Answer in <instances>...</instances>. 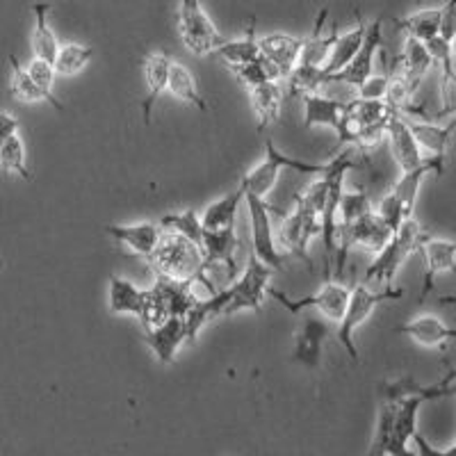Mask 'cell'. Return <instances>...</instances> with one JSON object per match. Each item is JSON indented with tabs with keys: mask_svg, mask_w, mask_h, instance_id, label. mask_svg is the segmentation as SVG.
I'll use <instances>...</instances> for the list:
<instances>
[{
	"mask_svg": "<svg viewBox=\"0 0 456 456\" xmlns=\"http://www.w3.org/2000/svg\"><path fill=\"white\" fill-rule=\"evenodd\" d=\"M272 274L274 270L260 263L256 256H249V263L233 283H228L224 290H217L208 299H197L192 311L185 315L187 340H197L201 329L215 317L235 315L240 311L258 313L263 308L267 290H270Z\"/></svg>",
	"mask_w": 456,
	"mask_h": 456,
	"instance_id": "obj_1",
	"label": "cell"
},
{
	"mask_svg": "<svg viewBox=\"0 0 456 456\" xmlns=\"http://www.w3.org/2000/svg\"><path fill=\"white\" fill-rule=\"evenodd\" d=\"M149 263L153 265L156 276H167V279H178V281H192V283L206 285L208 290L217 292L213 288V281L203 270V251L199 244L192 240L183 238L181 233L174 231H165L158 240L156 249L151 254Z\"/></svg>",
	"mask_w": 456,
	"mask_h": 456,
	"instance_id": "obj_2",
	"label": "cell"
},
{
	"mask_svg": "<svg viewBox=\"0 0 456 456\" xmlns=\"http://www.w3.org/2000/svg\"><path fill=\"white\" fill-rule=\"evenodd\" d=\"M404 297V288H397V285H388V288H381V290H370L368 283H358L352 288V295H349L347 311L342 315V320L338 322V342H340L345 352L349 354L354 363L361 361V354L356 347V331L363 327L365 322L372 317V313L377 311L381 304L386 301H397Z\"/></svg>",
	"mask_w": 456,
	"mask_h": 456,
	"instance_id": "obj_3",
	"label": "cell"
},
{
	"mask_svg": "<svg viewBox=\"0 0 456 456\" xmlns=\"http://www.w3.org/2000/svg\"><path fill=\"white\" fill-rule=\"evenodd\" d=\"M425 228H422V224L415 219V215L406 219V222L395 231L393 238H390V242L386 244L384 249L374 256L372 265H370L368 272H365L363 283L370 285L372 281H377V283H384V288L393 285L395 274L399 272V267H402L415 251L420 249V242L425 240Z\"/></svg>",
	"mask_w": 456,
	"mask_h": 456,
	"instance_id": "obj_4",
	"label": "cell"
},
{
	"mask_svg": "<svg viewBox=\"0 0 456 456\" xmlns=\"http://www.w3.org/2000/svg\"><path fill=\"white\" fill-rule=\"evenodd\" d=\"M176 28L183 46L197 57L210 55L219 44L226 42L213 19L203 10L201 0H178Z\"/></svg>",
	"mask_w": 456,
	"mask_h": 456,
	"instance_id": "obj_5",
	"label": "cell"
},
{
	"mask_svg": "<svg viewBox=\"0 0 456 456\" xmlns=\"http://www.w3.org/2000/svg\"><path fill=\"white\" fill-rule=\"evenodd\" d=\"M244 201H247V208H249L251 256H256L270 270L283 272L285 254L281 251L279 242H276L274 226H272V213H279V208L272 206L267 199L247 192H244Z\"/></svg>",
	"mask_w": 456,
	"mask_h": 456,
	"instance_id": "obj_6",
	"label": "cell"
},
{
	"mask_svg": "<svg viewBox=\"0 0 456 456\" xmlns=\"http://www.w3.org/2000/svg\"><path fill=\"white\" fill-rule=\"evenodd\" d=\"M315 238H320V213L297 199L295 213L281 217L276 242H279L281 249H285V254L301 258L308 265V270L313 272V260L311 254H308V247H311Z\"/></svg>",
	"mask_w": 456,
	"mask_h": 456,
	"instance_id": "obj_7",
	"label": "cell"
},
{
	"mask_svg": "<svg viewBox=\"0 0 456 456\" xmlns=\"http://www.w3.org/2000/svg\"><path fill=\"white\" fill-rule=\"evenodd\" d=\"M267 295L279 301L281 306L288 313H292V315H299L304 308H315L329 322H340L345 311H347L352 288H347L342 281H327V285L320 292H315L311 297H301V299H292V297L283 295V292L274 290V288H270Z\"/></svg>",
	"mask_w": 456,
	"mask_h": 456,
	"instance_id": "obj_8",
	"label": "cell"
},
{
	"mask_svg": "<svg viewBox=\"0 0 456 456\" xmlns=\"http://www.w3.org/2000/svg\"><path fill=\"white\" fill-rule=\"evenodd\" d=\"M381 42H384V35H381V21H374L368 26V32H365L363 46L356 53L352 62L342 71L331 73L327 76V85H345V87L358 89L365 80L374 73V57L381 51Z\"/></svg>",
	"mask_w": 456,
	"mask_h": 456,
	"instance_id": "obj_9",
	"label": "cell"
},
{
	"mask_svg": "<svg viewBox=\"0 0 456 456\" xmlns=\"http://www.w3.org/2000/svg\"><path fill=\"white\" fill-rule=\"evenodd\" d=\"M201 251H203V270L206 274L210 270L222 267L226 272V281L238 279V235L233 228H224V231H203L201 240Z\"/></svg>",
	"mask_w": 456,
	"mask_h": 456,
	"instance_id": "obj_10",
	"label": "cell"
},
{
	"mask_svg": "<svg viewBox=\"0 0 456 456\" xmlns=\"http://www.w3.org/2000/svg\"><path fill=\"white\" fill-rule=\"evenodd\" d=\"M418 251L425 260V279H422L420 290V301H425L434 290L438 276L447 274V272H456V240H441L425 235Z\"/></svg>",
	"mask_w": 456,
	"mask_h": 456,
	"instance_id": "obj_11",
	"label": "cell"
},
{
	"mask_svg": "<svg viewBox=\"0 0 456 456\" xmlns=\"http://www.w3.org/2000/svg\"><path fill=\"white\" fill-rule=\"evenodd\" d=\"M443 171H445V160L427 158L420 167L402 171V176L393 183L388 194L399 203V206H402L406 217H413L415 203H418V194H420V187L422 183H425V178L429 176V174H434V176H443Z\"/></svg>",
	"mask_w": 456,
	"mask_h": 456,
	"instance_id": "obj_12",
	"label": "cell"
},
{
	"mask_svg": "<svg viewBox=\"0 0 456 456\" xmlns=\"http://www.w3.org/2000/svg\"><path fill=\"white\" fill-rule=\"evenodd\" d=\"M142 336H144L146 345H149L153 356H156L160 363H174L178 349H181L183 342L187 340L185 317H167V320L162 322V324H158V327L142 331Z\"/></svg>",
	"mask_w": 456,
	"mask_h": 456,
	"instance_id": "obj_13",
	"label": "cell"
},
{
	"mask_svg": "<svg viewBox=\"0 0 456 456\" xmlns=\"http://www.w3.org/2000/svg\"><path fill=\"white\" fill-rule=\"evenodd\" d=\"M386 140L390 144V153H393L395 162L402 171L415 169L427 160L422 156V149L415 142L413 133L409 128V119H406L402 112H395L388 121V128H386Z\"/></svg>",
	"mask_w": 456,
	"mask_h": 456,
	"instance_id": "obj_14",
	"label": "cell"
},
{
	"mask_svg": "<svg viewBox=\"0 0 456 456\" xmlns=\"http://www.w3.org/2000/svg\"><path fill=\"white\" fill-rule=\"evenodd\" d=\"M105 235L117 240L119 244L128 247L133 254L149 260L158 240L162 235V226L158 222H140V224H108L103 228Z\"/></svg>",
	"mask_w": 456,
	"mask_h": 456,
	"instance_id": "obj_15",
	"label": "cell"
},
{
	"mask_svg": "<svg viewBox=\"0 0 456 456\" xmlns=\"http://www.w3.org/2000/svg\"><path fill=\"white\" fill-rule=\"evenodd\" d=\"M281 169H283V153L276 149V144L272 140H267L265 144V158L249 169L242 176L240 185L244 187V192L247 194H256V197L267 199V194L272 192L279 183Z\"/></svg>",
	"mask_w": 456,
	"mask_h": 456,
	"instance_id": "obj_16",
	"label": "cell"
},
{
	"mask_svg": "<svg viewBox=\"0 0 456 456\" xmlns=\"http://www.w3.org/2000/svg\"><path fill=\"white\" fill-rule=\"evenodd\" d=\"M258 46L260 55L267 57V60L279 69L285 83V78H288V76L297 69V64H299L301 48H304V37L285 35V32H272V35L260 37Z\"/></svg>",
	"mask_w": 456,
	"mask_h": 456,
	"instance_id": "obj_17",
	"label": "cell"
},
{
	"mask_svg": "<svg viewBox=\"0 0 456 456\" xmlns=\"http://www.w3.org/2000/svg\"><path fill=\"white\" fill-rule=\"evenodd\" d=\"M301 103H304V128H317L320 126V128L336 130L338 135L349 101H338L331 99V96H324L322 92H315L304 94Z\"/></svg>",
	"mask_w": 456,
	"mask_h": 456,
	"instance_id": "obj_18",
	"label": "cell"
},
{
	"mask_svg": "<svg viewBox=\"0 0 456 456\" xmlns=\"http://www.w3.org/2000/svg\"><path fill=\"white\" fill-rule=\"evenodd\" d=\"M395 333H402V336L411 338L415 345L427 349H443L447 342L456 340V329L447 327L441 317L431 315V313L413 317L406 324L395 329Z\"/></svg>",
	"mask_w": 456,
	"mask_h": 456,
	"instance_id": "obj_19",
	"label": "cell"
},
{
	"mask_svg": "<svg viewBox=\"0 0 456 456\" xmlns=\"http://www.w3.org/2000/svg\"><path fill=\"white\" fill-rule=\"evenodd\" d=\"M149 288H140L124 276L112 274L108 285V306L114 315H133L137 320L144 317Z\"/></svg>",
	"mask_w": 456,
	"mask_h": 456,
	"instance_id": "obj_20",
	"label": "cell"
},
{
	"mask_svg": "<svg viewBox=\"0 0 456 456\" xmlns=\"http://www.w3.org/2000/svg\"><path fill=\"white\" fill-rule=\"evenodd\" d=\"M171 55L165 51L151 53L144 57V80H146V96L142 101V119L144 124H151V112L153 105L167 92V83H169V69H171Z\"/></svg>",
	"mask_w": 456,
	"mask_h": 456,
	"instance_id": "obj_21",
	"label": "cell"
},
{
	"mask_svg": "<svg viewBox=\"0 0 456 456\" xmlns=\"http://www.w3.org/2000/svg\"><path fill=\"white\" fill-rule=\"evenodd\" d=\"M327 336H329L327 322L317 320V317H308L295 338V352H292V358H295L299 365H304V368H311V370L320 368Z\"/></svg>",
	"mask_w": 456,
	"mask_h": 456,
	"instance_id": "obj_22",
	"label": "cell"
},
{
	"mask_svg": "<svg viewBox=\"0 0 456 456\" xmlns=\"http://www.w3.org/2000/svg\"><path fill=\"white\" fill-rule=\"evenodd\" d=\"M409 128L413 133L415 142L422 151L429 153V158L447 160V149L452 144V137L456 133V119H450V124H436V121H418L409 119Z\"/></svg>",
	"mask_w": 456,
	"mask_h": 456,
	"instance_id": "obj_23",
	"label": "cell"
},
{
	"mask_svg": "<svg viewBox=\"0 0 456 456\" xmlns=\"http://www.w3.org/2000/svg\"><path fill=\"white\" fill-rule=\"evenodd\" d=\"M327 14H329V7H322L320 14H317V21L315 28L308 37H304V48H301V57H299V64H308V67H324L333 51V44H336L338 35L340 32L331 30L329 35H324V21H327Z\"/></svg>",
	"mask_w": 456,
	"mask_h": 456,
	"instance_id": "obj_24",
	"label": "cell"
},
{
	"mask_svg": "<svg viewBox=\"0 0 456 456\" xmlns=\"http://www.w3.org/2000/svg\"><path fill=\"white\" fill-rule=\"evenodd\" d=\"M213 55H217L224 64H226L231 71L238 67H244V64L254 62L260 57V46H258V37H256V19L251 16L249 28L244 32V37L240 39H231V42H224L215 48Z\"/></svg>",
	"mask_w": 456,
	"mask_h": 456,
	"instance_id": "obj_25",
	"label": "cell"
},
{
	"mask_svg": "<svg viewBox=\"0 0 456 456\" xmlns=\"http://www.w3.org/2000/svg\"><path fill=\"white\" fill-rule=\"evenodd\" d=\"M247 92H249L251 108L258 117V130L263 133L279 121L281 110H283V87L281 83H265L256 85Z\"/></svg>",
	"mask_w": 456,
	"mask_h": 456,
	"instance_id": "obj_26",
	"label": "cell"
},
{
	"mask_svg": "<svg viewBox=\"0 0 456 456\" xmlns=\"http://www.w3.org/2000/svg\"><path fill=\"white\" fill-rule=\"evenodd\" d=\"M356 19H358V21H356V26L352 28V30L340 32V35H338L336 44H333L331 55H329L327 64L322 67V71L327 73V76L342 71V69L347 67L354 57H356V53L361 51V46H363L365 32H368V23H365L358 14H356Z\"/></svg>",
	"mask_w": 456,
	"mask_h": 456,
	"instance_id": "obj_27",
	"label": "cell"
},
{
	"mask_svg": "<svg viewBox=\"0 0 456 456\" xmlns=\"http://www.w3.org/2000/svg\"><path fill=\"white\" fill-rule=\"evenodd\" d=\"M431 67H434V60H431L425 42H420V39H413V37H406L404 48H402L399 57L395 60L393 71L406 76L411 83L420 85L422 78H425L427 73H429Z\"/></svg>",
	"mask_w": 456,
	"mask_h": 456,
	"instance_id": "obj_28",
	"label": "cell"
},
{
	"mask_svg": "<svg viewBox=\"0 0 456 456\" xmlns=\"http://www.w3.org/2000/svg\"><path fill=\"white\" fill-rule=\"evenodd\" d=\"M244 201V187L240 185L235 192L217 199L201 213L203 231H224V228L235 226V215H238L240 203Z\"/></svg>",
	"mask_w": 456,
	"mask_h": 456,
	"instance_id": "obj_29",
	"label": "cell"
},
{
	"mask_svg": "<svg viewBox=\"0 0 456 456\" xmlns=\"http://www.w3.org/2000/svg\"><path fill=\"white\" fill-rule=\"evenodd\" d=\"M167 92L171 96H176L178 101H185V103L194 105L201 112H208V103L203 99V94L199 92L197 78L192 76V71L181 62H171L169 69V83H167Z\"/></svg>",
	"mask_w": 456,
	"mask_h": 456,
	"instance_id": "obj_30",
	"label": "cell"
},
{
	"mask_svg": "<svg viewBox=\"0 0 456 456\" xmlns=\"http://www.w3.org/2000/svg\"><path fill=\"white\" fill-rule=\"evenodd\" d=\"M393 23L406 37H413V39H420V42H429L431 37H436L438 30H441V7L418 10L413 14L404 16V19H395Z\"/></svg>",
	"mask_w": 456,
	"mask_h": 456,
	"instance_id": "obj_31",
	"label": "cell"
},
{
	"mask_svg": "<svg viewBox=\"0 0 456 456\" xmlns=\"http://www.w3.org/2000/svg\"><path fill=\"white\" fill-rule=\"evenodd\" d=\"M32 12H35V30H32V53L35 57H42V60H48L53 62L57 55V48H60V42H57L55 32L48 26V12H51V5L46 3H35L32 5Z\"/></svg>",
	"mask_w": 456,
	"mask_h": 456,
	"instance_id": "obj_32",
	"label": "cell"
},
{
	"mask_svg": "<svg viewBox=\"0 0 456 456\" xmlns=\"http://www.w3.org/2000/svg\"><path fill=\"white\" fill-rule=\"evenodd\" d=\"M94 60V48L85 46V44H76V42H67L60 44L57 48V55L53 60V67H55L57 76H76V73L83 71L89 62Z\"/></svg>",
	"mask_w": 456,
	"mask_h": 456,
	"instance_id": "obj_33",
	"label": "cell"
},
{
	"mask_svg": "<svg viewBox=\"0 0 456 456\" xmlns=\"http://www.w3.org/2000/svg\"><path fill=\"white\" fill-rule=\"evenodd\" d=\"M10 92L14 99L23 101V103H51L46 94L37 87L35 80H32L30 73H28V69L19 62V57L16 55H10Z\"/></svg>",
	"mask_w": 456,
	"mask_h": 456,
	"instance_id": "obj_34",
	"label": "cell"
},
{
	"mask_svg": "<svg viewBox=\"0 0 456 456\" xmlns=\"http://www.w3.org/2000/svg\"><path fill=\"white\" fill-rule=\"evenodd\" d=\"M0 169L12 176H21L23 181H32V174L28 169V153L21 135L10 137L0 144Z\"/></svg>",
	"mask_w": 456,
	"mask_h": 456,
	"instance_id": "obj_35",
	"label": "cell"
},
{
	"mask_svg": "<svg viewBox=\"0 0 456 456\" xmlns=\"http://www.w3.org/2000/svg\"><path fill=\"white\" fill-rule=\"evenodd\" d=\"M233 76L235 80H238L240 85H244L247 89L265 83H283V76H281L279 69L263 55H260L258 60H254V62L233 69Z\"/></svg>",
	"mask_w": 456,
	"mask_h": 456,
	"instance_id": "obj_36",
	"label": "cell"
},
{
	"mask_svg": "<svg viewBox=\"0 0 456 456\" xmlns=\"http://www.w3.org/2000/svg\"><path fill=\"white\" fill-rule=\"evenodd\" d=\"M441 67V87H438V96H441V110L436 114V121L441 119H456V64L454 57H447Z\"/></svg>",
	"mask_w": 456,
	"mask_h": 456,
	"instance_id": "obj_37",
	"label": "cell"
},
{
	"mask_svg": "<svg viewBox=\"0 0 456 456\" xmlns=\"http://www.w3.org/2000/svg\"><path fill=\"white\" fill-rule=\"evenodd\" d=\"M160 224L165 231H174V233H181L183 238L192 240L194 244L201 247L203 240V226H201V215L197 210H178V213H167L165 217H160Z\"/></svg>",
	"mask_w": 456,
	"mask_h": 456,
	"instance_id": "obj_38",
	"label": "cell"
},
{
	"mask_svg": "<svg viewBox=\"0 0 456 456\" xmlns=\"http://www.w3.org/2000/svg\"><path fill=\"white\" fill-rule=\"evenodd\" d=\"M288 92L295 96H304V94L322 92V87H327V73L320 67H308V64H297L295 71L285 78Z\"/></svg>",
	"mask_w": 456,
	"mask_h": 456,
	"instance_id": "obj_39",
	"label": "cell"
},
{
	"mask_svg": "<svg viewBox=\"0 0 456 456\" xmlns=\"http://www.w3.org/2000/svg\"><path fill=\"white\" fill-rule=\"evenodd\" d=\"M372 201H370L368 192L358 190V192H342L340 203H338V226H349V224L358 222L363 215L372 213Z\"/></svg>",
	"mask_w": 456,
	"mask_h": 456,
	"instance_id": "obj_40",
	"label": "cell"
},
{
	"mask_svg": "<svg viewBox=\"0 0 456 456\" xmlns=\"http://www.w3.org/2000/svg\"><path fill=\"white\" fill-rule=\"evenodd\" d=\"M26 69H28V73H30V78L35 80L37 87H39L44 94H46L53 108L62 112L64 105L60 103V99H57L55 94H53V85H55V78H57V73H55V67H53V62H48V60H42V57H32L30 62H28Z\"/></svg>",
	"mask_w": 456,
	"mask_h": 456,
	"instance_id": "obj_41",
	"label": "cell"
},
{
	"mask_svg": "<svg viewBox=\"0 0 456 456\" xmlns=\"http://www.w3.org/2000/svg\"><path fill=\"white\" fill-rule=\"evenodd\" d=\"M388 92V76H370L358 89H354V96L363 101H384Z\"/></svg>",
	"mask_w": 456,
	"mask_h": 456,
	"instance_id": "obj_42",
	"label": "cell"
},
{
	"mask_svg": "<svg viewBox=\"0 0 456 456\" xmlns=\"http://www.w3.org/2000/svg\"><path fill=\"white\" fill-rule=\"evenodd\" d=\"M438 35L445 39V42H452L456 35V0H447L445 5L441 7V30Z\"/></svg>",
	"mask_w": 456,
	"mask_h": 456,
	"instance_id": "obj_43",
	"label": "cell"
},
{
	"mask_svg": "<svg viewBox=\"0 0 456 456\" xmlns=\"http://www.w3.org/2000/svg\"><path fill=\"white\" fill-rule=\"evenodd\" d=\"M14 135H19V119L7 110H0V144Z\"/></svg>",
	"mask_w": 456,
	"mask_h": 456,
	"instance_id": "obj_44",
	"label": "cell"
},
{
	"mask_svg": "<svg viewBox=\"0 0 456 456\" xmlns=\"http://www.w3.org/2000/svg\"><path fill=\"white\" fill-rule=\"evenodd\" d=\"M413 443L418 447V456H456V443L450 450H436V447L429 445V441L422 434H415Z\"/></svg>",
	"mask_w": 456,
	"mask_h": 456,
	"instance_id": "obj_45",
	"label": "cell"
},
{
	"mask_svg": "<svg viewBox=\"0 0 456 456\" xmlns=\"http://www.w3.org/2000/svg\"><path fill=\"white\" fill-rule=\"evenodd\" d=\"M438 304H443V306H454L456 308V297L454 295L438 297Z\"/></svg>",
	"mask_w": 456,
	"mask_h": 456,
	"instance_id": "obj_46",
	"label": "cell"
},
{
	"mask_svg": "<svg viewBox=\"0 0 456 456\" xmlns=\"http://www.w3.org/2000/svg\"><path fill=\"white\" fill-rule=\"evenodd\" d=\"M450 46H452V57H454V64H456V35H454V39L450 42Z\"/></svg>",
	"mask_w": 456,
	"mask_h": 456,
	"instance_id": "obj_47",
	"label": "cell"
},
{
	"mask_svg": "<svg viewBox=\"0 0 456 456\" xmlns=\"http://www.w3.org/2000/svg\"><path fill=\"white\" fill-rule=\"evenodd\" d=\"M454 233H456V228H454Z\"/></svg>",
	"mask_w": 456,
	"mask_h": 456,
	"instance_id": "obj_48",
	"label": "cell"
}]
</instances>
